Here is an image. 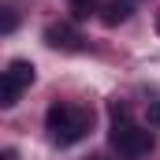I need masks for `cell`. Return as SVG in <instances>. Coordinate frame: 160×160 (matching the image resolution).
<instances>
[{
	"instance_id": "obj_1",
	"label": "cell",
	"mask_w": 160,
	"mask_h": 160,
	"mask_svg": "<svg viewBox=\"0 0 160 160\" xmlns=\"http://www.w3.org/2000/svg\"><path fill=\"white\" fill-rule=\"evenodd\" d=\"M45 127H48V138L52 145H75L89 134L93 127V112L89 108H78V104H52L48 116H45Z\"/></svg>"
},
{
	"instance_id": "obj_2",
	"label": "cell",
	"mask_w": 160,
	"mask_h": 160,
	"mask_svg": "<svg viewBox=\"0 0 160 160\" xmlns=\"http://www.w3.org/2000/svg\"><path fill=\"white\" fill-rule=\"evenodd\" d=\"M112 149L119 153L123 160H142L149 149H153V130L145 127H134V123H112V134H108Z\"/></svg>"
},
{
	"instance_id": "obj_3",
	"label": "cell",
	"mask_w": 160,
	"mask_h": 160,
	"mask_svg": "<svg viewBox=\"0 0 160 160\" xmlns=\"http://www.w3.org/2000/svg\"><path fill=\"white\" fill-rule=\"evenodd\" d=\"M26 86H34V63L15 60L8 71H0V108H15Z\"/></svg>"
},
{
	"instance_id": "obj_4",
	"label": "cell",
	"mask_w": 160,
	"mask_h": 160,
	"mask_svg": "<svg viewBox=\"0 0 160 160\" xmlns=\"http://www.w3.org/2000/svg\"><path fill=\"white\" fill-rule=\"evenodd\" d=\"M45 41H48L52 48H60V52H82V48H86V38H82L71 22H52V26L45 30Z\"/></svg>"
},
{
	"instance_id": "obj_5",
	"label": "cell",
	"mask_w": 160,
	"mask_h": 160,
	"mask_svg": "<svg viewBox=\"0 0 160 160\" xmlns=\"http://www.w3.org/2000/svg\"><path fill=\"white\" fill-rule=\"evenodd\" d=\"M127 19H130V4L127 0H104L101 4V22L104 26H119Z\"/></svg>"
},
{
	"instance_id": "obj_6",
	"label": "cell",
	"mask_w": 160,
	"mask_h": 160,
	"mask_svg": "<svg viewBox=\"0 0 160 160\" xmlns=\"http://www.w3.org/2000/svg\"><path fill=\"white\" fill-rule=\"evenodd\" d=\"M11 30H19V15L11 8H0V34H11Z\"/></svg>"
},
{
	"instance_id": "obj_7",
	"label": "cell",
	"mask_w": 160,
	"mask_h": 160,
	"mask_svg": "<svg viewBox=\"0 0 160 160\" xmlns=\"http://www.w3.org/2000/svg\"><path fill=\"white\" fill-rule=\"evenodd\" d=\"M71 11H75V19H89L97 11V0H71Z\"/></svg>"
},
{
	"instance_id": "obj_8",
	"label": "cell",
	"mask_w": 160,
	"mask_h": 160,
	"mask_svg": "<svg viewBox=\"0 0 160 160\" xmlns=\"http://www.w3.org/2000/svg\"><path fill=\"white\" fill-rule=\"evenodd\" d=\"M108 112H112V123H127V119H130V108H127L123 101H112Z\"/></svg>"
},
{
	"instance_id": "obj_9",
	"label": "cell",
	"mask_w": 160,
	"mask_h": 160,
	"mask_svg": "<svg viewBox=\"0 0 160 160\" xmlns=\"http://www.w3.org/2000/svg\"><path fill=\"white\" fill-rule=\"evenodd\" d=\"M149 123H153V127H160V104H157V101L149 104Z\"/></svg>"
},
{
	"instance_id": "obj_10",
	"label": "cell",
	"mask_w": 160,
	"mask_h": 160,
	"mask_svg": "<svg viewBox=\"0 0 160 160\" xmlns=\"http://www.w3.org/2000/svg\"><path fill=\"white\" fill-rule=\"evenodd\" d=\"M0 160H15V153L11 149H0Z\"/></svg>"
},
{
	"instance_id": "obj_11",
	"label": "cell",
	"mask_w": 160,
	"mask_h": 160,
	"mask_svg": "<svg viewBox=\"0 0 160 160\" xmlns=\"http://www.w3.org/2000/svg\"><path fill=\"white\" fill-rule=\"evenodd\" d=\"M157 34H160V19H157Z\"/></svg>"
},
{
	"instance_id": "obj_12",
	"label": "cell",
	"mask_w": 160,
	"mask_h": 160,
	"mask_svg": "<svg viewBox=\"0 0 160 160\" xmlns=\"http://www.w3.org/2000/svg\"><path fill=\"white\" fill-rule=\"evenodd\" d=\"M89 160H101V157H89Z\"/></svg>"
}]
</instances>
